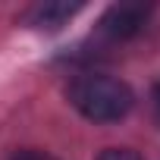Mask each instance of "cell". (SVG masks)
<instances>
[{"label": "cell", "mask_w": 160, "mask_h": 160, "mask_svg": "<svg viewBox=\"0 0 160 160\" xmlns=\"http://www.w3.org/2000/svg\"><path fill=\"white\" fill-rule=\"evenodd\" d=\"M69 101L85 119H94V122H116L135 104L132 88L113 75H104V72L75 75L69 85Z\"/></svg>", "instance_id": "cell-1"}, {"label": "cell", "mask_w": 160, "mask_h": 160, "mask_svg": "<svg viewBox=\"0 0 160 160\" xmlns=\"http://www.w3.org/2000/svg\"><path fill=\"white\" fill-rule=\"evenodd\" d=\"M148 22V7H138V3H119V7H110L98 25V32L110 41H129L135 38Z\"/></svg>", "instance_id": "cell-2"}, {"label": "cell", "mask_w": 160, "mask_h": 160, "mask_svg": "<svg viewBox=\"0 0 160 160\" xmlns=\"http://www.w3.org/2000/svg\"><path fill=\"white\" fill-rule=\"evenodd\" d=\"M75 13H78V7H69V3H41V7H32V10L25 13V22H28L32 28H47V32H53V28L66 25V19H72Z\"/></svg>", "instance_id": "cell-3"}, {"label": "cell", "mask_w": 160, "mask_h": 160, "mask_svg": "<svg viewBox=\"0 0 160 160\" xmlns=\"http://www.w3.org/2000/svg\"><path fill=\"white\" fill-rule=\"evenodd\" d=\"M98 160H141L135 151H129V148H107Z\"/></svg>", "instance_id": "cell-4"}, {"label": "cell", "mask_w": 160, "mask_h": 160, "mask_svg": "<svg viewBox=\"0 0 160 160\" xmlns=\"http://www.w3.org/2000/svg\"><path fill=\"white\" fill-rule=\"evenodd\" d=\"M10 160H57V157H50L44 151H35V148H25V151H16Z\"/></svg>", "instance_id": "cell-5"}, {"label": "cell", "mask_w": 160, "mask_h": 160, "mask_svg": "<svg viewBox=\"0 0 160 160\" xmlns=\"http://www.w3.org/2000/svg\"><path fill=\"white\" fill-rule=\"evenodd\" d=\"M157 110H160V88H157Z\"/></svg>", "instance_id": "cell-6"}]
</instances>
